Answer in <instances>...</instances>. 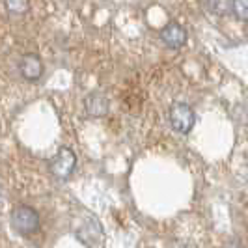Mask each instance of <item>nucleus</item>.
<instances>
[{
    "label": "nucleus",
    "instance_id": "1",
    "mask_svg": "<svg viewBox=\"0 0 248 248\" xmlns=\"http://www.w3.org/2000/svg\"><path fill=\"white\" fill-rule=\"evenodd\" d=\"M73 233L86 247H99L105 241L103 224L99 222V218L95 215H92L88 211H82L78 220L73 222Z\"/></svg>",
    "mask_w": 248,
    "mask_h": 248
},
{
    "label": "nucleus",
    "instance_id": "2",
    "mask_svg": "<svg viewBox=\"0 0 248 248\" xmlns=\"http://www.w3.org/2000/svg\"><path fill=\"white\" fill-rule=\"evenodd\" d=\"M10 226L12 230L19 237H28L36 235L41 228V218L39 213L30 207V205H15L10 213Z\"/></svg>",
    "mask_w": 248,
    "mask_h": 248
},
{
    "label": "nucleus",
    "instance_id": "3",
    "mask_svg": "<svg viewBox=\"0 0 248 248\" xmlns=\"http://www.w3.org/2000/svg\"><path fill=\"white\" fill-rule=\"evenodd\" d=\"M168 122L177 135H188L196 125V112L186 103H174L168 110Z\"/></svg>",
    "mask_w": 248,
    "mask_h": 248
},
{
    "label": "nucleus",
    "instance_id": "4",
    "mask_svg": "<svg viewBox=\"0 0 248 248\" xmlns=\"http://www.w3.org/2000/svg\"><path fill=\"white\" fill-rule=\"evenodd\" d=\"M77 168V155L71 148L62 146L49 162V172L54 179H69Z\"/></svg>",
    "mask_w": 248,
    "mask_h": 248
},
{
    "label": "nucleus",
    "instance_id": "5",
    "mask_svg": "<svg viewBox=\"0 0 248 248\" xmlns=\"http://www.w3.org/2000/svg\"><path fill=\"white\" fill-rule=\"evenodd\" d=\"M17 67H19V75L25 78L26 82H37L43 77V73H45L43 60L39 58V54H36V52L23 54Z\"/></svg>",
    "mask_w": 248,
    "mask_h": 248
},
{
    "label": "nucleus",
    "instance_id": "6",
    "mask_svg": "<svg viewBox=\"0 0 248 248\" xmlns=\"http://www.w3.org/2000/svg\"><path fill=\"white\" fill-rule=\"evenodd\" d=\"M159 37H161V41L168 49H181L186 43V39H188V34L179 23L172 21V23L162 26L161 32H159Z\"/></svg>",
    "mask_w": 248,
    "mask_h": 248
},
{
    "label": "nucleus",
    "instance_id": "7",
    "mask_svg": "<svg viewBox=\"0 0 248 248\" xmlns=\"http://www.w3.org/2000/svg\"><path fill=\"white\" fill-rule=\"evenodd\" d=\"M84 112L90 118H105L110 112V101L103 92H90L84 97Z\"/></svg>",
    "mask_w": 248,
    "mask_h": 248
},
{
    "label": "nucleus",
    "instance_id": "8",
    "mask_svg": "<svg viewBox=\"0 0 248 248\" xmlns=\"http://www.w3.org/2000/svg\"><path fill=\"white\" fill-rule=\"evenodd\" d=\"M4 8L10 15H26L30 12V0H4Z\"/></svg>",
    "mask_w": 248,
    "mask_h": 248
},
{
    "label": "nucleus",
    "instance_id": "9",
    "mask_svg": "<svg viewBox=\"0 0 248 248\" xmlns=\"http://www.w3.org/2000/svg\"><path fill=\"white\" fill-rule=\"evenodd\" d=\"M207 8L215 15H228L233 8V0H207Z\"/></svg>",
    "mask_w": 248,
    "mask_h": 248
},
{
    "label": "nucleus",
    "instance_id": "10",
    "mask_svg": "<svg viewBox=\"0 0 248 248\" xmlns=\"http://www.w3.org/2000/svg\"><path fill=\"white\" fill-rule=\"evenodd\" d=\"M232 13L239 21H248V0H233Z\"/></svg>",
    "mask_w": 248,
    "mask_h": 248
},
{
    "label": "nucleus",
    "instance_id": "11",
    "mask_svg": "<svg viewBox=\"0 0 248 248\" xmlns=\"http://www.w3.org/2000/svg\"><path fill=\"white\" fill-rule=\"evenodd\" d=\"M2 205H4V192L0 190V211H2Z\"/></svg>",
    "mask_w": 248,
    "mask_h": 248
}]
</instances>
